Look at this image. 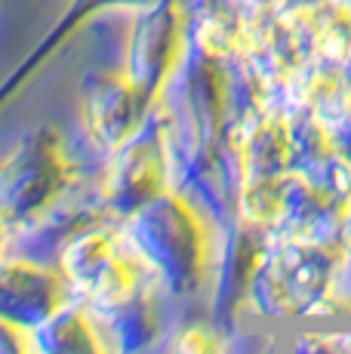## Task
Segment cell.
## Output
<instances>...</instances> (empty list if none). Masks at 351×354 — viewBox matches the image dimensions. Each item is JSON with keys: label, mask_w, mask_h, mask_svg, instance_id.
I'll use <instances>...</instances> for the list:
<instances>
[{"label": "cell", "mask_w": 351, "mask_h": 354, "mask_svg": "<svg viewBox=\"0 0 351 354\" xmlns=\"http://www.w3.org/2000/svg\"><path fill=\"white\" fill-rule=\"evenodd\" d=\"M136 247L158 265L176 292L198 290L207 268V241L198 216L179 197L158 194L136 216Z\"/></svg>", "instance_id": "6da1fadb"}, {"label": "cell", "mask_w": 351, "mask_h": 354, "mask_svg": "<svg viewBox=\"0 0 351 354\" xmlns=\"http://www.w3.org/2000/svg\"><path fill=\"white\" fill-rule=\"evenodd\" d=\"M68 182V160L53 136H35L0 167V216L28 219L50 207Z\"/></svg>", "instance_id": "7a4b0ae2"}, {"label": "cell", "mask_w": 351, "mask_h": 354, "mask_svg": "<svg viewBox=\"0 0 351 354\" xmlns=\"http://www.w3.org/2000/svg\"><path fill=\"white\" fill-rule=\"evenodd\" d=\"M65 277L74 287L86 290L93 299L105 305H120L133 296L136 268L114 250V243L99 231L80 234L65 247Z\"/></svg>", "instance_id": "3957f363"}, {"label": "cell", "mask_w": 351, "mask_h": 354, "mask_svg": "<svg viewBox=\"0 0 351 354\" xmlns=\"http://www.w3.org/2000/svg\"><path fill=\"white\" fill-rule=\"evenodd\" d=\"M62 305V283L56 274L31 262L0 259V317L22 326L46 324Z\"/></svg>", "instance_id": "277c9868"}, {"label": "cell", "mask_w": 351, "mask_h": 354, "mask_svg": "<svg viewBox=\"0 0 351 354\" xmlns=\"http://www.w3.org/2000/svg\"><path fill=\"white\" fill-rule=\"evenodd\" d=\"M164 154H154L148 148H133L111 169L108 182V201L124 213H139L148 201L164 194Z\"/></svg>", "instance_id": "5b68a950"}, {"label": "cell", "mask_w": 351, "mask_h": 354, "mask_svg": "<svg viewBox=\"0 0 351 354\" xmlns=\"http://www.w3.org/2000/svg\"><path fill=\"white\" fill-rule=\"evenodd\" d=\"M37 354H105L90 321L80 311H56L35 333Z\"/></svg>", "instance_id": "8992f818"}, {"label": "cell", "mask_w": 351, "mask_h": 354, "mask_svg": "<svg viewBox=\"0 0 351 354\" xmlns=\"http://www.w3.org/2000/svg\"><path fill=\"white\" fill-rule=\"evenodd\" d=\"M0 354H37L35 333H28L22 324L0 317Z\"/></svg>", "instance_id": "52a82bcc"}, {"label": "cell", "mask_w": 351, "mask_h": 354, "mask_svg": "<svg viewBox=\"0 0 351 354\" xmlns=\"http://www.w3.org/2000/svg\"><path fill=\"white\" fill-rule=\"evenodd\" d=\"M176 354H219V342H216V336L210 330L194 326V330L182 333L179 345H176Z\"/></svg>", "instance_id": "ba28073f"}, {"label": "cell", "mask_w": 351, "mask_h": 354, "mask_svg": "<svg viewBox=\"0 0 351 354\" xmlns=\"http://www.w3.org/2000/svg\"><path fill=\"white\" fill-rule=\"evenodd\" d=\"M3 250H6V219L0 216V256H3Z\"/></svg>", "instance_id": "9c48e42d"}]
</instances>
